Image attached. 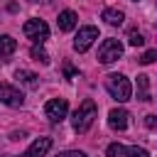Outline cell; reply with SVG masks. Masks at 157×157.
I'll return each mask as SVG.
<instances>
[{"label":"cell","instance_id":"13","mask_svg":"<svg viewBox=\"0 0 157 157\" xmlns=\"http://www.w3.org/2000/svg\"><path fill=\"white\" fill-rule=\"evenodd\" d=\"M103 20H105L108 25L118 27V25H123V20H125V12H123V10H118V7H105V10H103Z\"/></svg>","mask_w":157,"mask_h":157},{"label":"cell","instance_id":"1","mask_svg":"<svg viewBox=\"0 0 157 157\" xmlns=\"http://www.w3.org/2000/svg\"><path fill=\"white\" fill-rule=\"evenodd\" d=\"M96 118H98V108H96V103H93L91 98H86V101L74 110V115H71V125H74L76 132H86V130L93 125Z\"/></svg>","mask_w":157,"mask_h":157},{"label":"cell","instance_id":"10","mask_svg":"<svg viewBox=\"0 0 157 157\" xmlns=\"http://www.w3.org/2000/svg\"><path fill=\"white\" fill-rule=\"evenodd\" d=\"M76 12L74 10H64V12H59V20H56V25H59V29L61 32H71L74 27H76Z\"/></svg>","mask_w":157,"mask_h":157},{"label":"cell","instance_id":"11","mask_svg":"<svg viewBox=\"0 0 157 157\" xmlns=\"http://www.w3.org/2000/svg\"><path fill=\"white\" fill-rule=\"evenodd\" d=\"M15 78H17L20 83H25L27 88H37V86H39V76L32 74V71H27V69H17V71H15Z\"/></svg>","mask_w":157,"mask_h":157},{"label":"cell","instance_id":"9","mask_svg":"<svg viewBox=\"0 0 157 157\" xmlns=\"http://www.w3.org/2000/svg\"><path fill=\"white\" fill-rule=\"evenodd\" d=\"M128 118H130V113H128L125 108H113V110L108 113V125H110L113 130H125V128H128Z\"/></svg>","mask_w":157,"mask_h":157},{"label":"cell","instance_id":"8","mask_svg":"<svg viewBox=\"0 0 157 157\" xmlns=\"http://www.w3.org/2000/svg\"><path fill=\"white\" fill-rule=\"evenodd\" d=\"M49 150H52V137H37V140L27 147V152H25L22 157H44Z\"/></svg>","mask_w":157,"mask_h":157},{"label":"cell","instance_id":"23","mask_svg":"<svg viewBox=\"0 0 157 157\" xmlns=\"http://www.w3.org/2000/svg\"><path fill=\"white\" fill-rule=\"evenodd\" d=\"M135 2H137V0H135Z\"/></svg>","mask_w":157,"mask_h":157},{"label":"cell","instance_id":"16","mask_svg":"<svg viewBox=\"0 0 157 157\" xmlns=\"http://www.w3.org/2000/svg\"><path fill=\"white\" fill-rule=\"evenodd\" d=\"M105 157H125V145H120V142H113V145H108V150H105Z\"/></svg>","mask_w":157,"mask_h":157},{"label":"cell","instance_id":"4","mask_svg":"<svg viewBox=\"0 0 157 157\" xmlns=\"http://www.w3.org/2000/svg\"><path fill=\"white\" fill-rule=\"evenodd\" d=\"M22 32H25V37L27 39H32V42H47V37H49V27H47V22L44 20H27L25 22V27H22Z\"/></svg>","mask_w":157,"mask_h":157},{"label":"cell","instance_id":"19","mask_svg":"<svg viewBox=\"0 0 157 157\" xmlns=\"http://www.w3.org/2000/svg\"><path fill=\"white\" fill-rule=\"evenodd\" d=\"M155 59H157V49H147V52H145L137 61H140V64H152Z\"/></svg>","mask_w":157,"mask_h":157},{"label":"cell","instance_id":"15","mask_svg":"<svg viewBox=\"0 0 157 157\" xmlns=\"http://www.w3.org/2000/svg\"><path fill=\"white\" fill-rule=\"evenodd\" d=\"M29 54H32V59H34V61H42V64H49V54H47V52L42 49V44H39V47L34 44V47L29 49Z\"/></svg>","mask_w":157,"mask_h":157},{"label":"cell","instance_id":"18","mask_svg":"<svg viewBox=\"0 0 157 157\" xmlns=\"http://www.w3.org/2000/svg\"><path fill=\"white\" fill-rule=\"evenodd\" d=\"M128 42H130V47H142V44H145V37H142L137 29H130V32H128Z\"/></svg>","mask_w":157,"mask_h":157},{"label":"cell","instance_id":"3","mask_svg":"<svg viewBox=\"0 0 157 157\" xmlns=\"http://www.w3.org/2000/svg\"><path fill=\"white\" fill-rule=\"evenodd\" d=\"M123 56V44H120V39H103V44L98 47V61L101 64H113V61H118Z\"/></svg>","mask_w":157,"mask_h":157},{"label":"cell","instance_id":"5","mask_svg":"<svg viewBox=\"0 0 157 157\" xmlns=\"http://www.w3.org/2000/svg\"><path fill=\"white\" fill-rule=\"evenodd\" d=\"M66 113H69V101H66V98H52V101H47V105H44V115H47L52 123H61V120L66 118Z\"/></svg>","mask_w":157,"mask_h":157},{"label":"cell","instance_id":"17","mask_svg":"<svg viewBox=\"0 0 157 157\" xmlns=\"http://www.w3.org/2000/svg\"><path fill=\"white\" fill-rule=\"evenodd\" d=\"M125 157H150V152H147L145 147L130 145V147H125Z\"/></svg>","mask_w":157,"mask_h":157},{"label":"cell","instance_id":"22","mask_svg":"<svg viewBox=\"0 0 157 157\" xmlns=\"http://www.w3.org/2000/svg\"><path fill=\"white\" fill-rule=\"evenodd\" d=\"M32 2H37V0H32Z\"/></svg>","mask_w":157,"mask_h":157},{"label":"cell","instance_id":"12","mask_svg":"<svg viewBox=\"0 0 157 157\" xmlns=\"http://www.w3.org/2000/svg\"><path fill=\"white\" fill-rule=\"evenodd\" d=\"M17 52V39H12L10 34H2L0 37V59H7Z\"/></svg>","mask_w":157,"mask_h":157},{"label":"cell","instance_id":"14","mask_svg":"<svg viewBox=\"0 0 157 157\" xmlns=\"http://www.w3.org/2000/svg\"><path fill=\"white\" fill-rule=\"evenodd\" d=\"M147 88H150V81H147V76H145V74H140V76H137V91H140V93H137V98H140V101H152Z\"/></svg>","mask_w":157,"mask_h":157},{"label":"cell","instance_id":"7","mask_svg":"<svg viewBox=\"0 0 157 157\" xmlns=\"http://www.w3.org/2000/svg\"><path fill=\"white\" fill-rule=\"evenodd\" d=\"M0 103H5L10 108H20L25 103V96H22L20 88H15L10 83H0Z\"/></svg>","mask_w":157,"mask_h":157},{"label":"cell","instance_id":"20","mask_svg":"<svg viewBox=\"0 0 157 157\" xmlns=\"http://www.w3.org/2000/svg\"><path fill=\"white\" fill-rule=\"evenodd\" d=\"M56 157H86V155L78 152V150H66V152H61V155H56Z\"/></svg>","mask_w":157,"mask_h":157},{"label":"cell","instance_id":"21","mask_svg":"<svg viewBox=\"0 0 157 157\" xmlns=\"http://www.w3.org/2000/svg\"><path fill=\"white\" fill-rule=\"evenodd\" d=\"M145 125L147 128H155L157 125V115H145Z\"/></svg>","mask_w":157,"mask_h":157},{"label":"cell","instance_id":"2","mask_svg":"<svg viewBox=\"0 0 157 157\" xmlns=\"http://www.w3.org/2000/svg\"><path fill=\"white\" fill-rule=\"evenodd\" d=\"M105 91H108L118 103H125V101H130V96H132V86H130V81H128L123 74H108V76H105Z\"/></svg>","mask_w":157,"mask_h":157},{"label":"cell","instance_id":"6","mask_svg":"<svg viewBox=\"0 0 157 157\" xmlns=\"http://www.w3.org/2000/svg\"><path fill=\"white\" fill-rule=\"evenodd\" d=\"M96 39H98V27L86 25V27L78 29V34H76V39H74V49H76V52H86Z\"/></svg>","mask_w":157,"mask_h":157}]
</instances>
